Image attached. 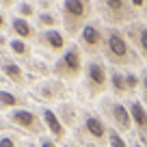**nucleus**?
Returning a JSON list of instances; mask_svg holds the SVG:
<instances>
[{
    "instance_id": "f257e3e1",
    "label": "nucleus",
    "mask_w": 147,
    "mask_h": 147,
    "mask_svg": "<svg viewBox=\"0 0 147 147\" xmlns=\"http://www.w3.org/2000/svg\"><path fill=\"white\" fill-rule=\"evenodd\" d=\"M102 52H104V59L108 61V63L117 65V67L141 63V54H136V52L130 48L128 39H125V32H121L117 26H110L108 30L104 32Z\"/></svg>"
},
{
    "instance_id": "f03ea898",
    "label": "nucleus",
    "mask_w": 147,
    "mask_h": 147,
    "mask_svg": "<svg viewBox=\"0 0 147 147\" xmlns=\"http://www.w3.org/2000/svg\"><path fill=\"white\" fill-rule=\"evenodd\" d=\"M91 15V0H63V26L69 37L80 35Z\"/></svg>"
},
{
    "instance_id": "7ed1b4c3",
    "label": "nucleus",
    "mask_w": 147,
    "mask_h": 147,
    "mask_svg": "<svg viewBox=\"0 0 147 147\" xmlns=\"http://www.w3.org/2000/svg\"><path fill=\"white\" fill-rule=\"evenodd\" d=\"M54 74L63 80H76L80 74H84L82 65V54H80V46L69 43L67 50L61 54V59L54 63Z\"/></svg>"
},
{
    "instance_id": "20e7f679",
    "label": "nucleus",
    "mask_w": 147,
    "mask_h": 147,
    "mask_svg": "<svg viewBox=\"0 0 147 147\" xmlns=\"http://www.w3.org/2000/svg\"><path fill=\"white\" fill-rule=\"evenodd\" d=\"M102 9L108 24H125L136 20V9H132L130 0H102Z\"/></svg>"
},
{
    "instance_id": "39448f33",
    "label": "nucleus",
    "mask_w": 147,
    "mask_h": 147,
    "mask_svg": "<svg viewBox=\"0 0 147 147\" xmlns=\"http://www.w3.org/2000/svg\"><path fill=\"white\" fill-rule=\"evenodd\" d=\"M84 84H87V91L91 97H97L100 93H104L108 87V71L104 65L97 61H89L84 65Z\"/></svg>"
},
{
    "instance_id": "423d86ee",
    "label": "nucleus",
    "mask_w": 147,
    "mask_h": 147,
    "mask_svg": "<svg viewBox=\"0 0 147 147\" xmlns=\"http://www.w3.org/2000/svg\"><path fill=\"white\" fill-rule=\"evenodd\" d=\"M104 113L108 115L110 123L117 132H130L132 130V115H130V108H125L119 102H104Z\"/></svg>"
},
{
    "instance_id": "0eeeda50",
    "label": "nucleus",
    "mask_w": 147,
    "mask_h": 147,
    "mask_svg": "<svg viewBox=\"0 0 147 147\" xmlns=\"http://www.w3.org/2000/svg\"><path fill=\"white\" fill-rule=\"evenodd\" d=\"M9 121L13 125H18V128L30 132V134H41L43 128H46V123H41V119H39L32 110H28V108L11 110V113H9Z\"/></svg>"
},
{
    "instance_id": "6e6552de",
    "label": "nucleus",
    "mask_w": 147,
    "mask_h": 147,
    "mask_svg": "<svg viewBox=\"0 0 147 147\" xmlns=\"http://www.w3.org/2000/svg\"><path fill=\"white\" fill-rule=\"evenodd\" d=\"M78 41H80V48H82L87 54H97V52L102 50V46H104V32H102L100 26H95V24H87V26L80 30L78 35Z\"/></svg>"
},
{
    "instance_id": "1a4fd4ad",
    "label": "nucleus",
    "mask_w": 147,
    "mask_h": 147,
    "mask_svg": "<svg viewBox=\"0 0 147 147\" xmlns=\"http://www.w3.org/2000/svg\"><path fill=\"white\" fill-rule=\"evenodd\" d=\"M39 43H41L46 50H50V52H59V54H63V52L67 50V39H65V35L59 30V28L43 30L41 35H39Z\"/></svg>"
},
{
    "instance_id": "9d476101",
    "label": "nucleus",
    "mask_w": 147,
    "mask_h": 147,
    "mask_svg": "<svg viewBox=\"0 0 147 147\" xmlns=\"http://www.w3.org/2000/svg\"><path fill=\"white\" fill-rule=\"evenodd\" d=\"M130 115H132V125L136 128L141 141H147V108L143 106V102L130 104Z\"/></svg>"
},
{
    "instance_id": "9b49d317",
    "label": "nucleus",
    "mask_w": 147,
    "mask_h": 147,
    "mask_svg": "<svg viewBox=\"0 0 147 147\" xmlns=\"http://www.w3.org/2000/svg\"><path fill=\"white\" fill-rule=\"evenodd\" d=\"M84 130H87V134L93 136L95 141H108V128H106V123L95 115L84 117Z\"/></svg>"
},
{
    "instance_id": "f8f14e48",
    "label": "nucleus",
    "mask_w": 147,
    "mask_h": 147,
    "mask_svg": "<svg viewBox=\"0 0 147 147\" xmlns=\"http://www.w3.org/2000/svg\"><path fill=\"white\" fill-rule=\"evenodd\" d=\"M0 71H2V76H5L7 80H11L13 84H18V87H24L26 84V76H24V69L20 67L18 63H13V61H0Z\"/></svg>"
},
{
    "instance_id": "ddd939ff",
    "label": "nucleus",
    "mask_w": 147,
    "mask_h": 147,
    "mask_svg": "<svg viewBox=\"0 0 147 147\" xmlns=\"http://www.w3.org/2000/svg\"><path fill=\"white\" fill-rule=\"evenodd\" d=\"M125 37H130V41L136 43L141 56L147 61V26L145 24H132L125 32Z\"/></svg>"
},
{
    "instance_id": "4468645a",
    "label": "nucleus",
    "mask_w": 147,
    "mask_h": 147,
    "mask_svg": "<svg viewBox=\"0 0 147 147\" xmlns=\"http://www.w3.org/2000/svg\"><path fill=\"white\" fill-rule=\"evenodd\" d=\"M43 123H46V128L50 130V134L54 138H59V141H63L65 134H67V130H65L63 121L59 119V115H56L52 108H46L43 110Z\"/></svg>"
},
{
    "instance_id": "2eb2a0df",
    "label": "nucleus",
    "mask_w": 147,
    "mask_h": 147,
    "mask_svg": "<svg viewBox=\"0 0 147 147\" xmlns=\"http://www.w3.org/2000/svg\"><path fill=\"white\" fill-rule=\"evenodd\" d=\"M37 91H39V95L43 97V100L48 102H54V100H63L67 93H65V87L59 82V80H48V82L39 84L37 87Z\"/></svg>"
},
{
    "instance_id": "dca6fc26",
    "label": "nucleus",
    "mask_w": 147,
    "mask_h": 147,
    "mask_svg": "<svg viewBox=\"0 0 147 147\" xmlns=\"http://www.w3.org/2000/svg\"><path fill=\"white\" fill-rule=\"evenodd\" d=\"M11 28H13V32H15V39L28 41V39H32V37H35V28L28 24V20L20 18V15L11 20Z\"/></svg>"
},
{
    "instance_id": "f3484780",
    "label": "nucleus",
    "mask_w": 147,
    "mask_h": 147,
    "mask_svg": "<svg viewBox=\"0 0 147 147\" xmlns=\"http://www.w3.org/2000/svg\"><path fill=\"white\" fill-rule=\"evenodd\" d=\"M22 97H18L13 91H7V89H0V110H18L22 106Z\"/></svg>"
},
{
    "instance_id": "a211bd4d",
    "label": "nucleus",
    "mask_w": 147,
    "mask_h": 147,
    "mask_svg": "<svg viewBox=\"0 0 147 147\" xmlns=\"http://www.w3.org/2000/svg\"><path fill=\"white\" fill-rule=\"evenodd\" d=\"M59 119L63 121V125H76V106L74 104H67V102H63V104L59 106Z\"/></svg>"
},
{
    "instance_id": "6ab92c4d",
    "label": "nucleus",
    "mask_w": 147,
    "mask_h": 147,
    "mask_svg": "<svg viewBox=\"0 0 147 147\" xmlns=\"http://www.w3.org/2000/svg\"><path fill=\"white\" fill-rule=\"evenodd\" d=\"M110 89L115 95H123L128 89H125V74L121 71H113L110 74Z\"/></svg>"
},
{
    "instance_id": "aec40b11",
    "label": "nucleus",
    "mask_w": 147,
    "mask_h": 147,
    "mask_svg": "<svg viewBox=\"0 0 147 147\" xmlns=\"http://www.w3.org/2000/svg\"><path fill=\"white\" fill-rule=\"evenodd\" d=\"M9 48H11V52H13L15 56H20V59H28V56H30V46H28V41H22V39H11Z\"/></svg>"
},
{
    "instance_id": "412c9836",
    "label": "nucleus",
    "mask_w": 147,
    "mask_h": 147,
    "mask_svg": "<svg viewBox=\"0 0 147 147\" xmlns=\"http://www.w3.org/2000/svg\"><path fill=\"white\" fill-rule=\"evenodd\" d=\"M37 24L43 26V28H48V30H52V28L59 26V18L52 15V13H39L37 15Z\"/></svg>"
},
{
    "instance_id": "4be33fe9",
    "label": "nucleus",
    "mask_w": 147,
    "mask_h": 147,
    "mask_svg": "<svg viewBox=\"0 0 147 147\" xmlns=\"http://www.w3.org/2000/svg\"><path fill=\"white\" fill-rule=\"evenodd\" d=\"M108 143H110V147H128V143L123 141V136H121L115 128L108 130Z\"/></svg>"
},
{
    "instance_id": "5701e85b",
    "label": "nucleus",
    "mask_w": 147,
    "mask_h": 147,
    "mask_svg": "<svg viewBox=\"0 0 147 147\" xmlns=\"http://www.w3.org/2000/svg\"><path fill=\"white\" fill-rule=\"evenodd\" d=\"M141 87V76H136L134 71H128L125 74V89L128 91H136Z\"/></svg>"
},
{
    "instance_id": "b1692460",
    "label": "nucleus",
    "mask_w": 147,
    "mask_h": 147,
    "mask_svg": "<svg viewBox=\"0 0 147 147\" xmlns=\"http://www.w3.org/2000/svg\"><path fill=\"white\" fill-rule=\"evenodd\" d=\"M18 13H20V18L28 20V18H32V15H35V9H32L30 2H20V5H18Z\"/></svg>"
},
{
    "instance_id": "393cba45",
    "label": "nucleus",
    "mask_w": 147,
    "mask_h": 147,
    "mask_svg": "<svg viewBox=\"0 0 147 147\" xmlns=\"http://www.w3.org/2000/svg\"><path fill=\"white\" fill-rule=\"evenodd\" d=\"M141 93H143V106L147 108V71H143L141 76Z\"/></svg>"
},
{
    "instance_id": "a878e982",
    "label": "nucleus",
    "mask_w": 147,
    "mask_h": 147,
    "mask_svg": "<svg viewBox=\"0 0 147 147\" xmlns=\"http://www.w3.org/2000/svg\"><path fill=\"white\" fill-rule=\"evenodd\" d=\"M0 147H15V141L11 136H0Z\"/></svg>"
},
{
    "instance_id": "bb28decb",
    "label": "nucleus",
    "mask_w": 147,
    "mask_h": 147,
    "mask_svg": "<svg viewBox=\"0 0 147 147\" xmlns=\"http://www.w3.org/2000/svg\"><path fill=\"white\" fill-rule=\"evenodd\" d=\"M39 147H56V143L52 141V138H48V136H41L39 138Z\"/></svg>"
},
{
    "instance_id": "cd10ccee",
    "label": "nucleus",
    "mask_w": 147,
    "mask_h": 147,
    "mask_svg": "<svg viewBox=\"0 0 147 147\" xmlns=\"http://www.w3.org/2000/svg\"><path fill=\"white\" fill-rule=\"evenodd\" d=\"M147 0H130V5H132V9H143L145 7Z\"/></svg>"
},
{
    "instance_id": "c85d7f7f",
    "label": "nucleus",
    "mask_w": 147,
    "mask_h": 147,
    "mask_svg": "<svg viewBox=\"0 0 147 147\" xmlns=\"http://www.w3.org/2000/svg\"><path fill=\"white\" fill-rule=\"evenodd\" d=\"M7 28V20H5V15L0 13V30H5Z\"/></svg>"
},
{
    "instance_id": "c756f323",
    "label": "nucleus",
    "mask_w": 147,
    "mask_h": 147,
    "mask_svg": "<svg viewBox=\"0 0 147 147\" xmlns=\"http://www.w3.org/2000/svg\"><path fill=\"white\" fill-rule=\"evenodd\" d=\"M0 2H2L5 7H11V5H13V0H0Z\"/></svg>"
},
{
    "instance_id": "7c9ffc66",
    "label": "nucleus",
    "mask_w": 147,
    "mask_h": 147,
    "mask_svg": "<svg viewBox=\"0 0 147 147\" xmlns=\"http://www.w3.org/2000/svg\"><path fill=\"white\" fill-rule=\"evenodd\" d=\"M0 46H7V37H2V35H0Z\"/></svg>"
},
{
    "instance_id": "2f4dec72",
    "label": "nucleus",
    "mask_w": 147,
    "mask_h": 147,
    "mask_svg": "<svg viewBox=\"0 0 147 147\" xmlns=\"http://www.w3.org/2000/svg\"><path fill=\"white\" fill-rule=\"evenodd\" d=\"M134 147H145V145H141V143H136V145H134Z\"/></svg>"
},
{
    "instance_id": "473e14b6",
    "label": "nucleus",
    "mask_w": 147,
    "mask_h": 147,
    "mask_svg": "<svg viewBox=\"0 0 147 147\" xmlns=\"http://www.w3.org/2000/svg\"><path fill=\"white\" fill-rule=\"evenodd\" d=\"M143 143H145V147H147V141H143Z\"/></svg>"
}]
</instances>
